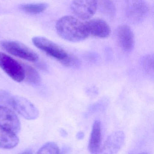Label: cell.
I'll return each instance as SVG.
<instances>
[{
  "instance_id": "cell-13",
  "label": "cell",
  "mask_w": 154,
  "mask_h": 154,
  "mask_svg": "<svg viewBox=\"0 0 154 154\" xmlns=\"http://www.w3.org/2000/svg\"><path fill=\"white\" fill-rule=\"evenodd\" d=\"M19 142L16 133L0 126V148L10 149L15 147Z\"/></svg>"
},
{
  "instance_id": "cell-20",
  "label": "cell",
  "mask_w": 154,
  "mask_h": 154,
  "mask_svg": "<svg viewBox=\"0 0 154 154\" xmlns=\"http://www.w3.org/2000/svg\"><path fill=\"white\" fill-rule=\"evenodd\" d=\"M84 137V134L82 132H79L76 135L77 138L79 140L83 138Z\"/></svg>"
},
{
  "instance_id": "cell-19",
  "label": "cell",
  "mask_w": 154,
  "mask_h": 154,
  "mask_svg": "<svg viewBox=\"0 0 154 154\" xmlns=\"http://www.w3.org/2000/svg\"><path fill=\"white\" fill-rule=\"evenodd\" d=\"M12 95L4 91H0V103L4 105H10Z\"/></svg>"
},
{
  "instance_id": "cell-15",
  "label": "cell",
  "mask_w": 154,
  "mask_h": 154,
  "mask_svg": "<svg viewBox=\"0 0 154 154\" xmlns=\"http://www.w3.org/2000/svg\"><path fill=\"white\" fill-rule=\"evenodd\" d=\"M98 7L102 12L106 16L113 17L116 15V7L111 0H99Z\"/></svg>"
},
{
  "instance_id": "cell-17",
  "label": "cell",
  "mask_w": 154,
  "mask_h": 154,
  "mask_svg": "<svg viewBox=\"0 0 154 154\" xmlns=\"http://www.w3.org/2000/svg\"><path fill=\"white\" fill-rule=\"evenodd\" d=\"M60 149L58 146L54 142L46 143L38 150V154H59Z\"/></svg>"
},
{
  "instance_id": "cell-11",
  "label": "cell",
  "mask_w": 154,
  "mask_h": 154,
  "mask_svg": "<svg viewBox=\"0 0 154 154\" xmlns=\"http://www.w3.org/2000/svg\"><path fill=\"white\" fill-rule=\"evenodd\" d=\"M125 140V135L122 131H118L113 132L106 140L100 152L114 154L119 151Z\"/></svg>"
},
{
  "instance_id": "cell-3",
  "label": "cell",
  "mask_w": 154,
  "mask_h": 154,
  "mask_svg": "<svg viewBox=\"0 0 154 154\" xmlns=\"http://www.w3.org/2000/svg\"><path fill=\"white\" fill-rule=\"evenodd\" d=\"M0 67L16 82H20L25 78L23 66L11 57L1 52Z\"/></svg>"
},
{
  "instance_id": "cell-2",
  "label": "cell",
  "mask_w": 154,
  "mask_h": 154,
  "mask_svg": "<svg viewBox=\"0 0 154 154\" xmlns=\"http://www.w3.org/2000/svg\"><path fill=\"white\" fill-rule=\"evenodd\" d=\"M32 42L38 49L64 65L73 67L80 66V62L75 57L68 54L53 41L45 37L37 36L32 38Z\"/></svg>"
},
{
  "instance_id": "cell-9",
  "label": "cell",
  "mask_w": 154,
  "mask_h": 154,
  "mask_svg": "<svg viewBox=\"0 0 154 154\" xmlns=\"http://www.w3.org/2000/svg\"><path fill=\"white\" fill-rule=\"evenodd\" d=\"M0 126L15 133L19 132L20 123L14 112L3 105H0Z\"/></svg>"
},
{
  "instance_id": "cell-8",
  "label": "cell",
  "mask_w": 154,
  "mask_h": 154,
  "mask_svg": "<svg viewBox=\"0 0 154 154\" xmlns=\"http://www.w3.org/2000/svg\"><path fill=\"white\" fill-rule=\"evenodd\" d=\"M89 36L100 38L109 37L111 34V28L108 23L103 20L96 18L85 22Z\"/></svg>"
},
{
  "instance_id": "cell-12",
  "label": "cell",
  "mask_w": 154,
  "mask_h": 154,
  "mask_svg": "<svg viewBox=\"0 0 154 154\" xmlns=\"http://www.w3.org/2000/svg\"><path fill=\"white\" fill-rule=\"evenodd\" d=\"M102 142L101 123L99 120H96L93 125L91 137L89 141V151L92 154L100 152Z\"/></svg>"
},
{
  "instance_id": "cell-6",
  "label": "cell",
  "mask_w": 154,
  "mask_h": 154,
  "mask_svg": "<svg viewBox=\"0 0 154 154\" xmlns=\"http://www.w3.org/2000/svg\"><path fill=\"white\" fill-rule=\"evenodd\" d=\"M10 106L28 119H35L39 115L37 108L30 101L24 97L12 96Z\"/></svg>"
},
{
  "instance_id": "cell-1",
  "label": "cell",
  "mask_w": 154,
  "mask_h": 154,
  "mask_svg": "<svg viewBox=\"0 0 154 154\" xmlns=\"http://www.w3.org/2000/svg\"><path fill=\"white\" fill-rule=\"evenodd\" d=\"M55 27L59 36L69 42H81L89 36L85 23L72 16L60 18L57 21Z\"/></svg>"
},
{
  "instance_id": "cell-5",
  "label": "cell",
  "mask_w": 154,
  "mask_h": 154,
  "mask_svg": "<svg viewBox=\"0 0 154 154\" xmlns=\"http://www.w3.org/2000/svg\"><path fill=\"white\" fill-rule=\"evenodd\" d=\"M125 11L129 19L133 22H139L148 15L149 8L144 0H128Z\"/></svg>"
},
{
  "instance_id": "cell-4",
  "label": "cell",
  "mask_w": 154,
  "mask_h": 154,
  "mask_svg": "<svg viewBox=\"0 0 154 154\" xmlns=\"http://www.w3.org/2000/svg\"><path fill=\"white\" fill-rule=\"evenodd\" d=\"M2 48L11 54L30 62H36L38 59L37 54L23 44L13 41H3Z\"/></svg>"
},
{
  "instance_id": "cell-14",
  "label": "cell",
  "mask_w": 154,
  "mask_h": 154,
  "mask_svg": "<svg viewBox=\"0 0 154 154\" xmlns=\"http://www.w3.org/2000/svg\"><path fill=\"white\" fill-rule=\"evenodd\" d=\"M48 5L46 3H32L22 5L20 6L21 10L28 14L37 15L46 10Z\"/></svg>"
},
{
  "instance_id": "cell-18",
  "label": "cell",
  "mask_w": 154,
  "mask_h": 154,
  "mask_svg": "<svg viewBox=\"0 0 154 154\" xmlns=\"http://www.w3.org/2000/svg\"><path fill=\"white\" fill-rule=\"evenodd\" d=\"M141 65L145 72L147 73H152L154 71V56L153 55H147L141 60Z\"/></svg>"
},
{
  "instance_id": "cell-16",
  "label": "cell",
  "mask_w": 154,
  "mask_h": 154,
  "mask_svg": "<svg viewBox=\"0 0 154 154\" xmlns=\"http://www.w3.org/2000/svg\"><path fill=\"white\" fill-rule=\"evenodd\" d=\"M25 71V77H26L27 81L32 83H38L40 82V75L38 72L33 67L25 65L23 66Z\"/></svg>"
},
{
  "instance_id": "cell-10",
  "label": "cell",
  "mask_w": 154,
  "mask_h": 154,
  "mask_svg": "<svg viewBox=\"0 0 154 154\" xmlns=\"http://www.w3.org/2000/svg\"><path fill=\"white\" fill-rule=\"evenodd\" d=\"M116 37L119 46L126 52L131 51L134 45V36L130 27L126 25L119 26L116 32Z\"/></svg>"
},
{
  "instance_id": "cell-7",
  "label": "cell",
  "mask_w": 154,
  "mask_h": 154,
  "mask_svg": "<svg viewBox=\"0 0 154 154\" xmlns=\"http://www.w3.org/2000/svg\"><path fill=\"white\" fill-rule=\"evenodd\" d=\"M98 8V0H72L71 9L74 14L82 20L90 19Z\"/></svg>"
}]
</instances>
